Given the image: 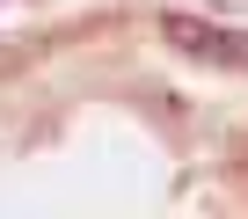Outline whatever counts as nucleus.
I'll list each match as a JSON object with an SVG mask.
<instances>
[{
	"instance_id": "nucleus-1",
	"label": "nucleus",
	"mask_w": 248,
	"mask_h": 219,
	"mask_svg": "<svg viewBox=\"0 0 248 219\" xmlns=\"http://www.w3.org/2000/svg\"><path fill=\"white\" fill-rule=\"evenodd\" d=\"M161 37L190 59H212V66H248V37L241 30H219V22H197V15H161Z\"/></svg>"
}]
</instances>
